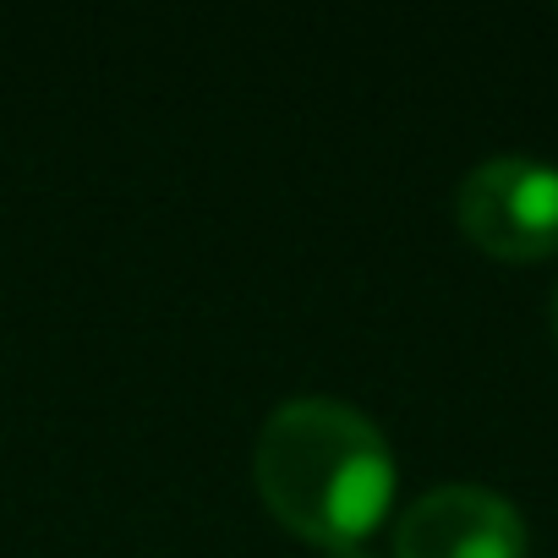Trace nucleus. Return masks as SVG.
Returning <instances> with one entry per match:
<instances>
[{
	"instance_id": "39448f33",
	"label": "nucleus",
	"mask_w": 558,
	"mask_h": 558,
	"mask_svg": "<svg viewBox=\"0 0 558 558\" xmlns=\"http://www.w3.org/2000/svg\"><path fill=\"white\" fill-rule=\"evenodd\" d=\"M553 335H558V291H553Z\"/></svg>"
},
{
	"instance_id": "f257e3e1",
	"label": "nucleus",
	"mask_w": 558,
	"mask_h": 558,
	"mask_svg": "<svg viewBox=\"0 0 558 558\" xmlns=\"http://www.w3.org/2000/svg\"><path fill=\"white\" fill-rule=\"evenodd\" d=\"M252 482L263 509L313 547H362L395 504L384 433L340 400H286L257 433Z\"/></svg>"
},
{
	"instance_id": "f03ea898",
	"label": "nucleus",
	"mask_w": 558,
	"mask_h": 558,
	"mask_svg": "<svg viewBox=\"0 0 558 558\" xmlns=\"http://www.w3.org/2000/svg\"><path fill=\"white\" fill-rule=\"evenodd\" d=\"M454 219L498 263H536L558 252V165L525 159V154H498L482 159L460 192H454Z\"/></svg>"
},
{
	"instance_id": "7ed1b4c3",
	"label": "nucleus",
	"mask_w": 558,
	"mask_h": 558,
	"mask_svg": "<svg viewBox=\"0 0 558 558\" xmlns=\"http://www.w3.org/2000/svg\"><path fill=\"white\" fill-rule=\"evenodd\" d=\"M531 536L520 509L476 482L422 493L395 520V558H525Z\"/></svg>"
},
{
	"instance_id": "20e7f679",
	"label": "nucleus",
	"mask_w": 558,
	"mask_h": 558,
	"mask_svg": "<svg viewBox=\"0 0 558 558\" xmlns=\"http://www.w3.org/2000/svg\"><path fill=\"white\" fill-rule=\"evenodd\" d=\"M329 558H373L367 547H340V553H329Z\"/></svg>"
}]
</instances>
